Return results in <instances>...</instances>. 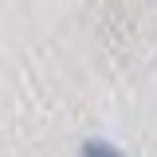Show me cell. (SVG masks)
Returning a JSON list of instances; mask_svg holds the SVG:
<instances>
[{"instance_id": "6da1fadb", "label": "cell", "mask_w": 157, "mask_h": 157, "mask_svg": "<svg viewBox=\"0 0 157 157\" xmlns=\"http://www.w3.org/2000/svg\"><path fill=\"white\" fill-rule=\"evenodd\" d=\"M82 157H126V153L114 149L110 141H86V145H82Z\"/></svg>"}]
</instances>
